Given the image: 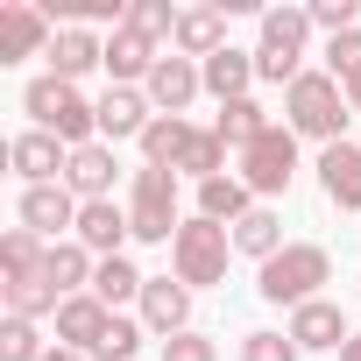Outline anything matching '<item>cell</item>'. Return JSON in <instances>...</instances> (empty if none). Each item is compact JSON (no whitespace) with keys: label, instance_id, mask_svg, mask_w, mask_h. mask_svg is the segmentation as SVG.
I'll return each mask as SVG.
<instances>
[{"label":"cell","instance_id":"obj_1","mask_svg":"<svg viewBox=\"0 0 361 361\" xmlns=\"http://www.w3.org/2000/svg\"><path fill=\"white\" fill-rule=\"evenodd\" d=\"M22 106H29V121L43 128V135H57L64 149H85V142H99V106L71 85V78H36L29 92H22Z\"/></svg>","mask_w":361,"mask_h":361},{"label":"cell","instance_id":"obj_2","mask_svg":"<svg viewBox=\"0 0 361 361\" xmlns=\"http://www.w3.org/2000/svg\"><path fill=\"white\" fill-rule=\"evenodd\" d=\"M283 128L290 135H312V142H347V92H340V78L333 71H305L290 92H283Z\"/></svg>","mask_w":361,"mask_h":361},{"label":"cell","instance_id":"obj_3","mask_svg":"<svg viewBox=\"0 0 361 361\" xmlns=\"http://www.w3.org/2000/svg\"><path fill=\"white\" fill-rule=\"evenodd\" d=\"M326 276H333V255H326L319 241H290L283 255H269V262H262L255 290H262L269 305H290V312H298V305H312V298H319V283H326Z\"/></svg>","mask_w":361,"mask_h":361},{"label":"cell","instance_id":"obj_4","mask_svg":"<svg viewBox=\"0 0 361 361\" xmlns=\"http://www.w3.org/2000/svg\"><path fill=\"white\" fill-rule=\"evenodd\" d=\"M305 36H312V15L305 8H269L262 15V43H255V78H276L283 92L305 78Z\"/></svg>","mask_w":361,"mask_h":361},{"label":"cell","instance_id":"obj_5","mask_svg":"<svg viewBox=\"0 0 361 361\" xmlns=\"http://www.w3.org/2000/svg\"><path fill=\"white\" fill-rule=\"evenodd\" d=\"M227 255H234V227H213V220H185L177 241H170V269H177V283H192V290L220 283Z\"/></svg>","mask_w":361,"mask_h":361},{"label":"cell","instance_id":"obj_6","mask_svg":"<svg viewBox=\"0 0 361 361\" xmlns=\"http://www.w3.org/2000/svg\"><path fill=\"white\" fill-rule=\"evenodd\" d=\"M128 227H135V241H177V170H156V163H142L135 170V192H128Z\"/></svg>","mask_w":361,"mask_h":361},{"label":"cell","instance_id":"obj_7","mask_svg":"<svg viewBox=\"0 0 361 361\" xmlns=\"http://www.w3.org/2000/svg\"><path fill=\"white\" fill-rule=\"evenodd\" d=\"M234 177H241V185H248L255 199H276V192L290 185V177H298V135L269 121V128H262V135L241 149V170H234Z\"/></svg>","mask_w":361,"mask_h":361},{"label":"cell","instance_id":"obj_8","mask_svg":"<svg viewBox=\"0 0 361 361\" xmlns=\"http://www.w3.org/2000/svg\"><path fill=\"white\" fill-rule=\"evenodd\" d=\"M50 15L36 0H0V64H22V57H50Z\"/></svg>","mask_w":361,"mask_h":361},{"label":"cell","instance_id":"obj_9","mask_svg":"<svg viewBox=\"0 0 361 361\" xmlns=\"http://www.w3.org/2000/svg\"><path fill=\"white\" fill-rule=\"evenodd\" d=\"M142 92H149V106H156V114H185V106L206 92V71H199L192 57L163 50V57H156V71L142 78Z\"/></svg>","mask_w":361,"mask_h":361},{"label":"cell","instance_id":"obj_10","mask_svg":"<svg viewBox=\"0 0 361 361\" xmlns=\"http://www.w3.org/2000/svg\"><path fill=\"white\" fill-rule=\"evenodd\" d=\"M78 206H85V199H78L71 185H29V192H22V227L43 234V241H57L64 227H78Z\"/></svg>","mask_w":361,"mask_h":361},{"label":"cell","instance_id":"obj_11","mask_svg":"<svg viewBox=\"0 0 361 361\" xmlns=\"http://www.w3.org/2000/svg\"><path fill=\"white\" fill-rule=\"evenodd\" d=\"M142 326L149 333H192V283H177V276H149L142 283Z\"/></svg>","mask_w":361,"mask_h":361},{"label":"cell","instance_id":"obj_12","mask_svg":"<svg viewBox=\"0 0 361 361\" xmlns=\"http://www.w3.org/2000/svg\"><path fill=\"white\" fill-rule=\"evenodd\" d=\"M8 163L29 177V185H64V170H71V149H64L57 135L29 128V135H15V142H8Z\"/></svg>","mask_w":361,"mask_h":361},{"label":"cell","instance_id":"obj_13","mask_svg":"<svg viewBox=\"0 0 361 361\" xmlns=\"http://www.w3.org/2000/svg\"><path fill=\"white\" fill-rule=\"evenodd\" d=\"M149 121H156L149 92H135V85H106V99H99V142H128V135L142 142Z\"/></svg>","mask_w":361,"mask_h":361},{"label":"cell","instance_id":"obj_14","mask_svg":"<svg viewBox=\"0 0 361 361\" xmlns=\"http://www.w3.org/2000/svg\"><path fill=\"white\" fill-rule=\"evenodd\" d=\"M135 227H128V213L114 206V199H92V206H78V227H71V241L78 248H92L99 262L106 255H121V241H128Z\"/></svg>","mask_w":361,"mask_h":361},{"label":"cell","instance_id":"obj_15","mask_svg":"<svg viewBox=\"0 0 361 361\" xmlns=\"http://www.w3.org/2000/svg\"><path fill=\"white\" fill-rule=\"evenodd\" d=\"M283 333L298 340V354H305V347H312V354H319V347H333V354H340V347L354 340V333H347V319H340V305H326V298H312V305H298Z\"/></svg>","mask_w":361,"mask_h":361},{"label":"cell","instance_id":"obj_16","mask_svg":"<svg viewBox=\"0 0 361 361\" xmlns=\"http://www.w3.org/2000/svg\"><path fill=\"white\" fill-rule=\"evenodd\" d=\"M170 50L192 57V64L220 57V50H227V15H220V8H185V15H177V43H170Z\"/></svg>","mask_w":361,"mask_h":361},{"label":"cell","instance_id":"obj_17","mask_svg":"<svg viewBox=\"0 0 361 361\" xmlns=\"http://www.w3.org/2000/svg\"><path fill=\"white\" fill-rule=\"evenodd\" d=\"M319 185H326V199H333L340 213H361V149H354V142H333V149L319 156Z\"/></svg>","mask_w":361,"mask_h":361},{"label":"cell","instance_id":"obj_18","mask_svg":"<svg viewBox=\"0 0 361 361\" xmlns=\"http://www.w3.org/2000/svg\"><path fill=\"white\" fill-rule=\"evenodd\" d=\"M92 64H106V43H99L92 29H71V22H64V29L50 36V78H71V85H78Z\"/></svg>","mask_w":361,"mask_h":361},{"label":"cell","instance_id":"obj_19","mask_svg":"<svg viewBox=\"0 0 361 361\" xmlns=\"http://www.w3.org/2000/svg\"><path fill=\"white\" fill-rule=\"evenodd\" d=\"M106 319H114V312H106L92 290H78V298H64V305H57V340H64V347H78V354H92V347H99V333H106Z\"/></svg>","mask_w":361,"mask_h":361},{"label":"cell","instance_id":"obj_20","mask_svg":"<svg viewBox=\"0 0 361 361\" xmlns=\"http://www.w3.org/2000/svg\"><path fill=\"white\" fill-rule=\"evenodd\" d=\"M64 185H71L85 206H92V199H106V192H114V142H85V149H71Z\"/></svg>","mask_w":361,"mask_h":361},{"label":"cell","instance_id":"obj_21","mask_svg":"<svg viewBox=\"0 0 361 361\" xmlns=\"http://www.w3.org/2000/svg\"><path fill=\"white\" fill-rule=\"evenodd\" d=\"M255 206L262 199L241 185V177H213V185H199V220H213V227H241Z\"/></svg>","mask_w":361,"mask_h":361},{"label":"cell","instance_id":"obj_22","mask_svg":"<svg viewBox=\"0 0 361 361\" xmlns=\"http://www.w3.org/2000/svg\"><path fill=\"white\" fill-rule=\"evenodd\" d=\"M156 57H163V50H156L149 36H135L128 22L106 36V71H114V85H135V78H149V71H156Z\"/></svg>","mask_w":361,"mask_h":361},{"label":"cell","instance_id":"obj_23","mask_svg":"<svg viewBox=\"0 0 361 361\" xmlns=\"http://www.w3.org/2000/svg\"><path fill=\"white\" fill-rule=\"evenodd\" d=\"M199 71H206V92H213L220 106H227V99H248V78H255V50H234V43H227V50H220V57H206Z\"/></svg>","mask_w":361,"mask_h":361},{"label":"cell","instance_id":"obj_24","mask_svg":"<svg viewBox=\"0 0 361 361\" xmlns=\"http://www.w3.org/2000/svg\"><path fill=\"white\" fill-rule=\"evenodd\" d=\"M92 269H99V255H92V248H78V241H50V262H43V276L57 283V298H78V290H92Z\"/></svg>","mask_w":361,"mask_h":361},{"label":"cell","instance_id":"obj_25","mask_svg":"<svg viewBox=\"0 0 361 361\" xmlns=\"http://www.w3.org/2000/svg\"><path fill=\"white\" fill-rule=\"evenodd\" d=\"M192 135H199V128H192L185 114H156L149 135H142V156H149L156 170H177V163H185V149H192Z\"/></svg>","mask_w":361,"mask_h":361},{"label":"cell","instance_id":"obj_26","mask_svg":"<svg viewBox=\"0 0 361 361\" xmlns=\"http://www.w3.org/2000/svg\"><path fill=\"white\" fill-rule=\"evenodd\" d=\"M0 298H8V319H43V312L57 319V305H64L43 269H36V276H8V283H0Z\"/></svg>","mask_w":361,"mask_h":361},{"label":"cell","instance_id":"obj_27","mask_svg":"<svg viewBox=\"0 0 361 361\" xmlns=\"http://www.w3.org/2000/svg\"><path fill=\"white\" fill-rule=\"evenodd\" d=\"M290 241H283V220L269 213V206H255L241 227H234V255H255V262H269V255H283Z\"/></svg>","mask_w":361,"mask_h":361},{"label":"cell","instance_id":"obj_28","mask_svg":"<svg viewBox=\"0 0 361 361\" xmlns=\"http://www.w3.org/2000/svg\"><path fill=\"white\" fill-rule=\"evenodd\" d=\"M142 283H149V276H142V269H135L128 255H106V262L92 269V298H99L106 312H114V305H128V298L142 305Z\"/></svg>","mask_w":361,"mask_h":361},{"label":"cell","instance_id":"obj_29","mask_svg":"<svg viewBox=\"0 0 361 361\" xmlns=\"http://www.w3.org/2000/svg\"><path fill=\"white\" fill-rule=\"evenodd\" d=\"M177 177H199V185H213V177H234V170H227V142H220L213 128H199L192 149H185V163H177Z\"/></svg>","mask_w":361,"mask_h":361},{"label":"cell","instance_id":"obj_30","mask_svg":"<svg viewBox=\"0 0 361 361\" xmlns=\"http://www.w3.org/2000/svg\"><path fill=\"white\" fill-rule=\"evenodd\" d=\"M262 128H269V114H262L255 99H227V106H220V121H213V135H220L227 149H248Z\"/></svg>","mask_w":361,"mask_h":361},{"label":"cell","instance_id":"obj_31","mask_svg":"<svg viewBox=\"0 0 361 361\" xmlns=\"http://www.w3.org/2000/svg\"><path fill=\"white\" fill-rule=\"evenodd\" d=\"M43 262H50V241L29 234V227H8V241H0V269H8V276H36Z\"/></svg>","mask_w":361,"mask_h":361},{"label":"cell","instance_id":"obj_32","mask_svg":"<svg viewBox=\"0 0 361 361\" xmlns=\"http://www.w3.org/2000/svg\"><path fill=\"white\" fill-rule=\"evenodd\" d=\"M177 15H185V8H170V0H135V8H128V29L135 36H149V43H177Z\"/></svg>","mask_w":361,"mask_h":361},{"label":"cell","instance_id":"obj_33","mask_svg":"<svg viewBox=\"0 0 361 361\" xmlns=\"http://www.w3.org/2000/svg\"><path fill=\"white\" fill-rule=\"evenodd\" d=\"M50 347H43V333H36V319H8L0 326V361H43Z\"/></svg>","mask_w":361,"mask_h":361},{"label":"cell","instance_id":"obj_34","mask_svg":"<svg viewBox=\"0 0 361 361\" xmlns=\"http://www.w3.org/2000/svg\"><path fill=\"white\" fill-rule=\"evenodd\" d=\"M142 333H149V326H135V319H121V312H114L92 354H99V361H135V347H142Z\"/></svg>","mask_w":361,"mask_h":361},{"label":"cell","instance_id":"obj_35","mask_svg":"<svg viewBox=\"0 0 361 361\" xmlns=\"http://www.w3.org/2000/svg\"><path fill=\"white\" fill-rule=\"evenodd\" d=\"M312 29H326V36H347V29H361V0H312Z\"/></svg>","mask_w":361,"mask_h":361},{"label":"cell","instance_id":"obj_36","mask_svg":"<svg viewBox=\"0 0 361 361\" xmlns=\"http://www.w3.org/2000/svg\"><path fill=\"white\" fill-rule=\"evenodd\" d=\"M241 361H298V340L290 333H241Z\"/></svg>","mask_w":361,"mask_h":361},{"label":"cell","instance_id":"obj_37","mask_svg":"<svg viewBox=\"0 0 361 361\" xmlns=\"http://www.w3.org/2000/svg\"><path fill=\"white\" fill-rule=\"evenodd\" d=\"M163 361H220V347L206 333H170L163 340Z\"/></svg>","mask_w":361,"mask_h":361},{"label":"cell","instance_id":"obj_38","mask_svg":"<svg viewBox=\"0 0 361 361\" xmlns=\"http://www.w3.org/2000/svg\"><path fill=\"white\" fill-rule=\"evenodd\" d=\"M326 64H333V78H354V71H361V29L333 36V43H326Z\"/></svg>","mask_w":361,"mask_h":361},{"label":"cell","instance_id":"obj_39","mask_svg":"<svg viewBox=\"0 0 361 361\" xmlns=\"http://www.w3.org/2000/svg\"><path fill=\"white\" fill-rule=\"evenodd\" d=\"M340 92H347V106L361 114V71H354V78H340Z\"/></svg>","mask_w":361,"mask_h":361},{"label":"cell","instance_id":"obj_40","mask_svg":"<svg viewBox=\"0 0 361 361\" xmlns=\"http://www.w3.org/2000/svg\"><path fill=\"white\" fill-rule=\"evenodd\" d=\"M43 361H85V354H78V347H50Z\"/></svg>","mask_w":361,"mask_h":361},{"label":"cell","instance_id":"obj_41","mask_svg":"<svg viewBox=\"0 0 361 361\" xmlns=\"http://www.w3.org/2000/svg\"><path fill=\"white\" fill-rule=\"evenodd\" d=\"M340 361H361V333H354V340H347V347H340Z\"/></svg>","mask_w":361,"mask_h":361}]
</instances>
